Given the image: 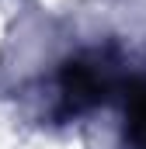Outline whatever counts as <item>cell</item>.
<instances>
[{"instance_id": "obj_1", "label": "cell", "mask_w": 146, "mask_h": 149, "mask_svg": "<svg viewBox=\"0 0 146 149\" xmlns=\"http://www.w3.org/2000/svg\"><path fill=\"white\" fill-rule=\"evenodd\" d=\"M136 132H139V142L146 146V101L139 104V111H136Z\"/></svg>"}]
</instances>
